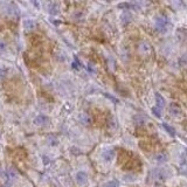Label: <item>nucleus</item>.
Segmentation results:
<instances>
[{
	"mask_svg": "<svg viewBox=\"0 0 187 187\" xmlns=\"http://www.w3.org/2000/svg\"><path fill=\"white\" fill-rule=\"evenodd\" d=\"M115 150L114 149H108L105 150L104 152H103V154H102V157H103V159L105 160V161H111L112 159L115 158Z\"/></svg>",
	"mask_w": 187,
	"mask_h": 187,
	"instance_id": "7",
	"label": "nucleus"
},
{
	"mask_svg": "<svg viewBox=\"0 0 187 187\" xmlns=\"http://www.w3.org/2000/svg\"><path fill=\"white\" fill-rule=\"evenodd\" d=\"M24 28L25 30H27V32H30V30H33L35 28V21L34 20H30V19H27L24 21Z\"/></svg>",
	"mask_w": 187,
	"mask_h": 187,
	"instance_id": "10",
	"label": "nucleus"
},
{
	"mask_svg": "<svg viewBox=\"0 0 187 187\" xmlns=\"http://www.w3.org/2000/svg\"><path fill=\"white\" fill-rule=\"evenodd\" d=\"M104 95H105V96L108 97L109 100H111V101H112V102H115V103H117V102H118V101H117V100H116V98H115V97H114V96H110L109 94H104Z\"/></svg>",
	"mask_w": 187,
	"mask_h": 187,
	"instance_id": "22",
	"label": "nucleus"
},
{
	"mask_svg": "<svg viewBox=\"0 0 187 187\" xmlns=\"http://www.w3.org/2000/svg\"><path fill=\"white\" fill-rule=\"evenodd\" d=\"M49 13L52 15H55L58 13V4H55V2H52V4H49Z\"/></svg>",
	"mask_w": 187,
	"mask_h": 187,
	"instance_id": "16",
	"label": "nucleus"
},
{
	"mask_svg": "<svg viewBox=\"0 0 187 187\" xmlns=\"http://www.w3.org/2000/svg\"><path fill=\"white\" fill-rule=\"evenodd\" d=\"M6 177L10 178V179H16V178L19 177V174H18V172H16V170L13 167H10L7 168V171H6Z\"/></svg>",
	"mask_w": 187,
	"mask_h": 187,
	"instance_id": "11",
	"label": "nucleus"
},
{
	"mask_svg": "<svg viewBox=\"0 0 187 187\" xmlns=\"http://www.w3.org/2000/svg\"><path fill=\"white\" fill-rule=\"evenodd\" d=\"M168 175H170V174H168L167 170L164 167L154 168L153 171L151 172V174H150V177L152 178V179H154L156 181H159V182H163L165 181V180H167Z\"/></svg>",
	"mask_w": 187,
	"mask_h": 187,
	"instance_id": "1",
	"label": "nucleus"
},
{
	"mask_svg": "<svg viewBox=\"0 0 187 187\" xmlns=\"http://www.w3.org/2000/svg\"><path fill=\"white\" fill-rule=\"evenodd\" d=\"M166 26H167V18L164 16V15H160L156 19V29L159 30V32H165L166 29Z\"/></svg>",
	"mask_w": 187,
	"mask_h": 187,
	"instance_id": "2",
	"label": "nucleus"
},
{
	"mask_svg": "<svg viewBox=\"0 0 187 187\" xmlns=\"http://www.w3.org/2000/svg\"><path fill=\"white\" fill-rule=\"evenodd\" d=\"M151 110H152V112H153V115L156 116V117H158V118L161 117V110L159 109L158 106H153Z\"/></svg>",
	"mask_w": 187,
	"mask_h": 187,
	"instance_id": "19",
	"label": "nucleus"
},
{
	"mask_svg": "<svg viewBox=\"0 0 187 187\" xmlns=\"http://www.w3.org/2000/svg\"><path fill=\"white\" fill-rule=\"evenodd\" d=\"M78 119H80V122H81L82 124H86V125L90 124V122H91L90 117L88 115H86V114H81V115L78 116Z\"/></svg>",
	"mask_w": 187,
	"mask_h": 187,
	"instance_id": "13",
	"label": "nucleus"
},
{
	"mask_svg": "<svg viewBox=\"0 0 187 187\" xmlns=\"http://www.w3.org/2000/svg\"><path fill=\"white\" fill-rule=\"evenodd\" d=\"M104 187H118V184H117V181H109L106 182L105 185H104Z\"/></svg>",
	"mask_w": 187,
	"mask_h": 187,
	"instance_id": "20",
	"label": "nucleus"
},
{
	"mask_svg": "<svg viewBox=\"0 0 187 187\" xmlns=\"http://www.w3.org/2000/svg\"><path fill=\"white\" fill-rule=\"evenodd\" d=\"M6 48H7V46H6V43L4 42V41H0V54L4 53L6 50Z\"/></svg>",
	"mask_w": 187,
	"mask_h": 187,
	"instance_id": "21",
	"label": "nucleus"
},
{
	"mask_svg": "<svg viewBox=\"0 0 187 187\" xmlns=\"http://www.w3.org/2000/svg\"><path fill=\"white\" fill-rule=\"evenodd\" d=\"M48 122H49V118L47 117V116L40 115L34 119V124L38 125V126H43V125L48 124Z\"/></svg>",
	"mask_w": 187,
	"mask_h": 187,
	"instance_id": "6",
	"label": "nucleus"
},
{
	"mask_svg": "<svg viewBox=\"0 0 187 187\" xmlns=\"http://www.w3.org/2000/svg\"><path fill=\"white\" fill-rule=\"evenodd\" d=\"M168 110H170V112H171V115L175 116V117H178V116H181V114H182L181 106L179 105L178 103H175V102L170 103V105H168Z\"/></svg>",
	"mask_w": 187,
	"mask_h": 187,
	"instance_id": "4",
	"label": "nucleus"
},
{
	"mask_svg": "<svg viewBox=\"0 0 187 187\" xmlns=\"http://www.w3.org/2000/svg\"><path fill=\"white\" fill-rule=\"evenodd\" d=\"M168 160V156L166 152H159L157 156H156V161L158 164H164L166 163Z\"/></svg>",
	"mask_w": 187,
	"mask_h": 187,
	"instance_id": "9",
	"label": "nucleus"
},
{
	"mask_svg": "<svg viewBox=\"0 0 187 187\" xmlns=\"http://www.w3.org/2000/svg\"><path fill=\"white\" fill-rule=\"evenodd\" d=\"M154 97H156V103H157V106H158L159 109H161V108H164V106L166 105V101H165V98H164L159 92H157V94L154 95Z\"/></svg>",
	"mask_w": 187,
	"mask_h": 187,
	"instance_id": "8",
	"label": "nucleus"
},
{
	"mask_svg": "<svg viewBox=\"0 0 187 187\" xmlns=\"http://www.w3.org/2000/svg\"><path fill=\"white\" fill-rule=\"evenodd\" d=\"M72 66L74 69H80V66H78V62H77V61H74Z\"/></svg>",
	"mask_w": 187,
	"mask_h": 187,
	"instance_id": "24",
	"label": "nucleus"
},
{
	"mask_svg": "<svg viewBox=\"0 0 187 187\" xmlns=\"http://www.w3.org/2000/svg\"><path fill=\"white\" fill-rule=\"evenodd\" d=\"M178 63L180 67H187V54H182L181 56L178 58Z\"/></svg>",
	"mask_w": 187,
	"mask_h": 187,
	"instance_id": "15",
	"label": "nucleus"
},
{
	"mask_svg": "<svg viewBox=\"0 0 187 187\" xmlns=\"http://www.w3.org/2000/svg\"><path fill=\"white\" fill-rule=\"evenodd\" d=\"M163 126H164V129L166 130V131H167L168 133L171 134V136H172V137H174V136H175V131H174V129H173L172 126H170V125H168V124H166V123H164V124H163Z\"/></svg>",
	"mask_w": 187,
	"mask_h": 187,
	"instance_id": "18",
	"label": "nucleus"
},
{
	"mask_svg": "<svg viewBox=\"0 0 187 187\" xmlns=\"http://www.w3.org/2000/svg\"><path fill=\"white\" fill-rule=\"evenodd\" d=\"M139 52H140V54H143V55H149L151 53V46L147 42L142 41V42L139 43Z\"/></svg>",
	"mask_w": 187,
	"mask_h": 187,
	"instance_id": "5",
	"label": "nucleus"
},
{
	"mask_svg": "<svg viewBox=\"0 0 187 187\" xmlns=\"http://www.w3.org/2000/svg\"><path fill=\"white\" fill-rule=\"evenodd\" d=\"M88 70H89L90 72H95V68H94V66H92L91 63L88 64Z\"/></svg>",
	"mask_w": 187,
	"mask_h": 187,
	"instance_id": "23",
	"label": "nucleus"
},
{
	"mask_svg": "<svg viewBox=\"0 0 187 187\" xmlns=\"http://www.w3.org/2000/svg\"><path fill=\"white\" fill-rule=\"evenodd\" d=\"M75 181L78 186H84L86 182H88V175H86V172L83 171H80L75 174Z\"/></svg>",
	"mask_w": 187,
	"mask_h": 187,
	"instance_id": "3",
	"label": "nucleus"
},
{
	"mask_svg": "<svg viewBox=\"0 0 187 187\" xmlns=\"http://www.w3.org/2000/svg\"><path fill=\"white\" fill-rule=\"evenodd\" d=\"M120 19H122V22H123V25H128L130 21H131L132 16H131V14H130V13L125 12V13H123V14H122Z\"/></svg>",
	"mask_w": 187,
	"mask_h": 187,
	"instance_id": "14",
	"label": "nucleus"
},
{
	"mask_svg": "<svg viewBox=\"0 0 187 187\" xmlns=\"http://www.w3.org/2000/svg\"><path fill=\"white\" fill-rule=\"evenodd\" d=\"M134 122L137 125H144L146 123V118L144 116H136L134 117Z\"/></svg>",
	"mask_w": 187,
	"mask_h": 187,
	"instance_id": "17",
	"label": "nucleus"
},
{
	"mask_svg": "<svg viewBox=\"0 0 187 187\" xmlns=\"http://www.w3.org/2000/svg\"><path fill=\"white\" fill-rule=\"evenodd\" d=\"M118 8L130 10V8H138V6L136 4H131V2H122V4H118Z\"/></svg>",
	"mask_w": 187,
	"mask_h": 187,
	"instance_id": "12",
	"label": "nucleus"
},
{
	"mask_svg": "<svg viewBox=\"0 0 187 187\" xmlns=\"http://www.w3.org/2000/svg\"><path fill=\"white\" fill-rule=\"evenodd\" d=\"M5 75H6V69L1 68V69H0V77H4Z\"/></svg>",
	"mask_w": 187,
	"mask_h": 187,
	"instance_id": "25",
	"label": "nucleus"
}]
</instances>
